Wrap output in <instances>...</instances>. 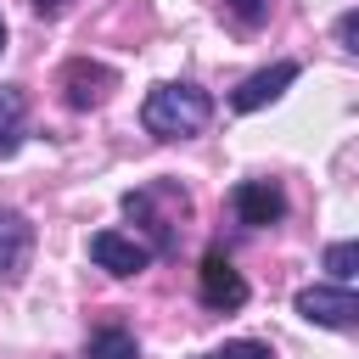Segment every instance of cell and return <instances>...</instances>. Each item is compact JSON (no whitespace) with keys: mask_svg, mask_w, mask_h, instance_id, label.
I'll list each match as a JSON object with an SVG mask.
<instances>
[{"mask_svg":"<svg viewBox=\"0 0 359 359\" xmlns=\"http://www.w3.org/2000/svg\"><path fill=\"white\" fill-rule=\"evenodd\" d=\"M208 118H213V95L202 84H185V79L180 84H157L140 101V123L157 140H191V135L208 129Z\"/></svg>","mask_w":359,"mask_h":359,"instance_id":"cell-1","label":"cell"},{"mask_svg":"<svg viewBox=\"0 0 359 359\" xmlns=\"http://www.w3.org/2000/svg\"><path fill=\"white\" fill-rule=\"evenodd\" d=\"M123 213L151 236V241H146L151 258H168V252L180 247V219L191 213V196H185L180 180H151V185H140V191H123Z\"/></svg>","mask_w":359,"mask_h":359,"instance_id":"cell-2","label":"cell"},{"mask_svg":"<svg viewBox=\"0 0 359 359\" xmlns=\"http://www.w3.org/2000/svg\"><path fill=\"white\" fill-rule=\"evenodd\" d=\"M292 309L309 320V325H325V331H348L353 320H359V297H353V286H303L297 297H292Z\"/></svg>","mask_w":359,"mask_h":359,"instance_id":"cell-3","label":"cell"},{"mask_svg":"<svg viewBox=\"0 0 359 359\" xmlns=\"http://www.w3.org/2000/svg\"><path fill=\"white\" fill-rule=\"evenodd\" d=\"M112 90H118V73H112L107 62L73 56V62L62 67V101H67L73 112H90V107H101Z\"/></svg>","mask_w":359,"mask_h":359,"instance_id":"cell-4","label":"cell"},{"mask_svg":"<svg viewBox=\"0 0 359 359\" xmlns=\"http://www.w3.org/2000/svg\"><path fill=\"white\" fill-rule=\"evenodd\" d=\"M230 208H236V219H241L247 230H269V224L286 219V191H280L275 180H241V185L230 191Z\"/></svg>","mask_w":359,"mask_h":359,"instance_id":"cell-5","label":"cell"},{"mask_svg":"<svg viewBox=\"0 0 359 359\" xmlns=\"http://www.w3.org/2000/svg\"><path fill=\"white\" fill-rule=\"evenodd\" d=\"M90 258H95V269L129 280V275H140V269L151 264V247H146L140 236H123V230H95V236H90Z\"/></svg>","mask_w":359,"mask_h":359,"instance_id":"cell-6","label":"cell"},{"mask_svg":"<svg viewBox=\"0 0 359 359\" xmlns=\"http://www.w3.org/2000/svg\"><path fill=\"white\" fill-rule=\"evenodd\" d=\"M196 297H202L208 309L230 314V309H241V303H247V280H241V269H236L224 252H208V258H202V269H196Z\"/></svg>","mask_w":359,"mask_h":359,"instance_id":"cell-7","label":"cell"},{"mask_svg":"<svg viewBox=\"0 0 359 359\" xmlns=\"http://www.w3.org/2000/svg\"><path fill=\"white\" fill-rule=\"evenodd\" d=\"M286 84H297V62H269V67H258L252 79H241V84L230 90V107H236V112H258V107H269Z\"/></svg>","mask_w":359,"mask_h":359,"instance_id":"cell-8","label":"cell"},{"mask_svg":"<svg viewBox=\"0 0 359 359\" xmlns=\"http://www.w3.org/2000/svg\"><path fill=\"white\" fill-rule=\"evenodd\" d=\"M34 258V224L17 208H0V280H17Z\"/></svg>","mask_w":359,"mask_h":359,"instance_id":"cell-9","label":"cell"},{"mask_svg":"<svg viewBox=\"0 0 359 359\" xmlns=\"http://www.w3.org/2000/svg\"><path fill=\"white\" fill-rule=\"evenodd\" d=\"M28 135V95L22 84H0V157H17Z\"/></svg>","mask_w":359,"mask_h":359,"instance_id":"cell-10","label":"cell"},{"mask_svg":"<svg viewBox=\"0 0 359 359\" xmlns=\"http://www.w3.org/2000/svg\"><path fill=\"white\" fill-rule=\"evenodd\" d=\"M84 359H140V342H135V331H123V325H101V331L84 342Z\"/></svg>","mask_w":359,"mask_h":359,"instance_id":"cell-11","label":"cell"},{"mask_svg":"<svg viewBox=\"0 0 359 359\" xmlns=\"http://www.w3.org/2000/svg\"><path fill=\"white\" fill-rule=\"evenodd\" d=\"M224 17H230L241 34H258V28L275 17V0H224Z\"/></svg>","mask_w":359,"mask_h":359,"instance_id":"cell-12","label":"cell"},{"mask_svg":"<svg viewBox=\"0 0 359 359\" xmlns=\"http://www.w3.org/2000/svg\"><path fill=\"white\" fill-rule=\"evenodd\" d=\"M325 269H331L337 286H348V280L359 275V241H331V247H325Z\"/></svg>","mask_w":359,"mask_h":359,"instance_id":"cell-13","label":"cell"},{"mask_svg":"<svg viewBox=\"0 0 359 359\" xmlns=\"http://www.w3.org/2000/svg\"><path fill=\"white\" fill-rule=\"evenodd\" d=\"M202 359H275V353H269V342H258V337H236V342L208 348Z\"/></svg>","mask_w":359,"mask_h":359,"instance_id":"cell-14","label":"cell"},{"mask_svg":"<svg viewBox=\"0 0 359 359\" xmlns=\"http://www.w3.org/2000/svg\"><path fill=\"white\" fill-rule=\"evenodd\" d=\"M353 34H359V11H342V17H337V45H342L348 56L359 50V45H353Z\"/></svg>","mask_w":359,"mask_h":359,"instance_id":"cell-15","label":"cell"},{"mask_svg":"<svg viewBox=\"0 0 359 359\" xmlns=\"http://www.w3.org/2000/svg\"><path fill=\"white\" fill-rule=\"evenodd\" d=\"M28 6H34V11H39V17H56V11H62V6H67V0H28Z\"/></svg>","mask_w":359,"mask_h":359,"instance_id":"cell-16","label":"cell"},{"mask_svg":"<svg viewBox=\"0 0 359 359\" xmlns=\"http://www.w3.org/2000/svg\"><path fill=\"white\" fill-rule=\"evenodd\" d=\"M6 39H11V28H6V11H0V50H6Z\"/></svg>","mask_w":359,"mask_h":359,"instance_id":"cell-17","label":"cell"}]
</instances>
